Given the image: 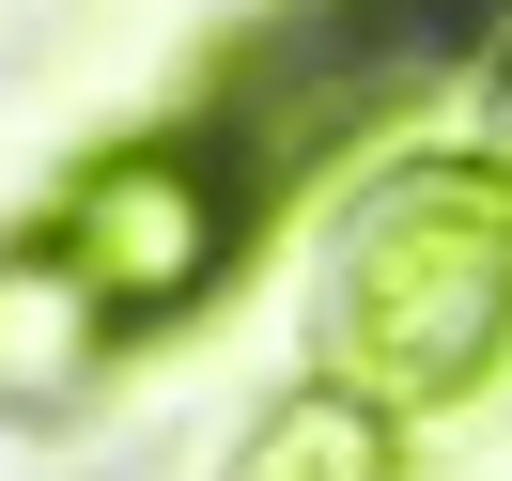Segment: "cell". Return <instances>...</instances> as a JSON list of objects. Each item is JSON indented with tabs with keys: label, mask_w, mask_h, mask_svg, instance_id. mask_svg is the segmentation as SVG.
I'll use <instances>...</instances> for the list:
<instances>
[{
	"label": "cell",
	"mask_w": 512,
	"mask_h": 481,
	"mask_svg": "<svg viewBox=\"0 0 512 481\" xmlns=\"http://www.w3.org/2000/svg\"><path fill=\"white\" fill-rule=\"evenodd\" d=\"M218 481H404V419H373L357 388H280V404L233 435V466Z\"/></svg>",
	"instance_id": "cell-4"
},
{
	"label": "cell",
	"mask_w": 512,
	"mask_h": 481,
	"mask_svg": "<svg viewBox=\"0 0 512 481\" xmlns=\"http://www.w3.org/2000/svg\"><path fill=\"white\" fill-rule=\"evenodd\" d=\"M497 373H512V171L404 156L326 264V388L419 435V419H466Z\"/></svg>",
	"instance_id": "cell-1"
},
{
	"label": "cell",
	"mask_w": 512,
	"mask_h": 481,
	"mask_svg": "<svg viewBox=\"0 0 512 481\" xmlns=\"http://www.w3.org/2000/svg\"><path fill=\"white\" fill-rule=\"evenodd\" d=\"M109 342H125V326H109L47 249H0V419H63L78 388L109 373Z\"/></svg>",
	"instance_id": "cell-3"
},
{
	"label": "cell",
	"mask_w": 512,
	"mask_h": 481,
	"mask_svg": "<svg viewBox=\"0 0 512 481\" xmlns=\"http://www.w3.org/2000/svg\"><path fill=\"white\" fill-rule=\"evenodd\" d=\"M32 249L63 264L109 326H171V311H202V295L233 280V249H249V171H233L218 140H187V125L109 140V156L63 171V202L32 218Z\"/></svg>",
	"instance_id": "cell-2"
},
{
	"label": "cell",
	"mask_w": 512,
	"mask_h": 481,
	"mask_svg": "<svg viewBox=\"0 0 512 481\" xmlns=\"http://www.w3.org/2000/svg\"><path fill=\"white\" fill-rule=\"evenodd\" d=\"M481 156H497V171H512V63H497V140H481Z\"/></svg>",
	"instance_id": "cell-5"
}]
</instances>
